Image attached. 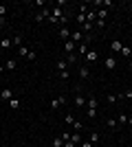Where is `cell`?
Segmentation results:
<instances>
[{"label":"cell","mask_w":132,"mask_h":147,"mask_svg":"<svg viewBox=\"0 0 132 147\" xmlns=\"http://www.w3.org/2000/svg\"><path fill=\"white\" fill-rule=\"evenodd\" d=\"M64 103H66V94H60V97L51 99V110H60Z\"/></svg>","instance_id":"7a4b0ae2"},{"label":"cell","mask_w":132,"mask_h":147,"mask_svg":"<svg viewBox=\"0 0 132 147\" xmlns=\"http://www.w3.org/2000/svg\"><path fill=\"white\" fill-rule=\"evenodd\" d=\"M97 103H99V99L95 97V94H90V97L86 99V108H95V110H97Z\"/></svg>","instance_id":"ba28073f"},{"label":"cell","mask_w":132,"mask_h":147,"mask_svg":"<svg viewBox=\"0 0 132 147\" xmlns=\"http://www.w3.org/2000/svg\"><path fill=\"white\" fill-rule=\"evenodd\" d=\"M0 18H7V7L0 5Z\"/></svg>","instance_id":"e575fe53"},{"label":"cell","mask_w":132,"mask_h":147,"mask_svg":"<svg viewBox=\"0 0 132 147\" xmlns=\"http://www.w3.org/2000/svg\"><path fill=\"white\" fill-rule=\"evenodd\" d=\"M57 77H60V79H62V81H66V79H68V77H70V73H68V70H62V73L57 75Z\"/></svg>","instance_id":"f546056e"},{"label":"cell","mask_w":132,"mask_h":147,"mask_svg":"<svg viewBox=\"0 0 132 147\" xmlns=\"http://www.w3.org/2000/svg\"><path fill=\"white\" fill-rule=\"evenodd\" d=\"M121 57H132V46H123V49H121Z\"/></svg>","instance_id":"e0dca14e"},{"label":"cell","mask_w":132,"mask_h":147,"mask_svg":"<svg viewBox=\"0 0 132 147\" xmlns=\"http://www.w3.org/2000/svg\"><path fill=\"white\" fill-rule=\"evenodd\" d=\"M75 105H77V108H84V105H86V97L77 94V97H75Z\"/></svg>","instance_id":"2e32d148"},{"label":"cell","mask_w":132,"mask_h":147,"mask_svg":"<svg viewBox=\"0 0 132 147\" xmlns=\"http://www.w3.org/2000/svg\"><path fill=\"white\" fill-rule=\"evenodd\" d=\"M73 123H75V117L68 112V114H66V125H73Z\"/></svg>","instance_id":"1f68e13d"},{"label":"cell","mask_w":132,"mask_h":147,"mask_svg":"<svg viewBox=\"0 0 132 147\" xmlns=\"http://www.w3.org/2000/svg\"><path fill=\"white\" fill-rule=\"evenodd\" d=\"M57 70H60V73H62V70H68V68H66V59H60V61H57Z\"/></svg>","instance_id":"4316f807"},{"label":"cell","mask_w":132,"mask_h":147,"mask_svg":"<svg viewBox=\"0 0 132 147\" xmlns=\"http://www.w3.org/2000/svg\"><path fill=\"white\" fill-rule=\"evenodd\" d=\"M82 127H84L82 121H75V123H73V129H82Z\"/></svg>","instance_id":"8d00e7d4"},{"label":"cell","mask_w":132,"mask_h":147,"mask_svg":"<svg viewBox=\"0 0 132 147\" xmlns=\"http://www.w3.org/2000/svg\"><path fill=\"white\" fill-rule=\"evenodd\" d=\"M117 123H128V114H119V121Z\"/></svg>","instance_id":"f35d334b"},{"label":"cell","mask_w":132,"mask_h":147,"mask_svg":"<svg viewBox=\"0 0 132 147\" xmlns=\"http://www.w3.org/2000/svg\"><path fill=\"white\" fill-rule=\"evenodd\" d=\"M95 26H97V29H99V31H104V29H106V20H97V22H95Z\"/></svg>","instance_id":"83f0119b"},{"label":"cell","mask_w":132,"mask_h":147,"mask_svg":"<svg viewBox=\"0 0 132 147\" xmlns=\"http://www.w3.org/2000/svg\"><path fill=\"white\" fill-rule=\"evenodd\" d=\"M13 42H11V37H0V51H7V49H11Z\"/></svg>","instance_id":"52a82bcc"},{"label":"cell","mask_w":132,"mask_h":147,"mask_svg":"<svg viewBox=\"0 0 132 147\" xmlns=\"http://www.w3.org/2000/svg\"><path fill=\"white\" fill-rule=\"evenodd\" d=\"M84 147H93V143H90V141H88V143H84Z\"/></svg>","instance_id":"60d3db41"},{"label":"cell","mask_w":132,"mask_h":147,"mask_svg":"<svg viewBox=\"0 0 132 147\" xmlns=\"http://www.w3.org/2000/svg\"><path fill=\"white\" fill-rule=\"evenodd\" d=\"M110 49H112V53H121L123 44H121V42H112V44H110Z\"/></svg>","instance_id":"ffe728a7"},{"label":"cell","mask_w":132,"mask_h":147,"mask_svg":"<svg viewBox=\"0 0 132 147\" xmlns=\"http://www.w3.org/2000/svg\"><path fill=\"white\" fill-rule=\"evenodd\" d=\"M106 101L108 103H117V94H106Z\"/></svg>","instance_id":"4dcf8cb0"},{"label":"cell","mask_w":132,"mask_h":147,"mask_svg":"<svg viewBox=\"0 0 132 147\" xmlns=\"http://www.w3.org/2000/svg\"><path fill=\"white\" fill-rule=\"evenodd\" d=\"M9 108H11V110H20V99L13 97L11 101H9Z\"/></svg>","instance_id":"9a60e30c"},{"label":"cell","mask_w":132,"mask_h":147,"mask_svg":"<svg viewBox=\"0 0 132 147\" xmlns=\"http://www.w3.org/2000/svg\"><path fill=\"white\" fill-rule=\"evenodd\" d=\"M106 125H108L110 129H114V127H117V119H112V117H110V119L106 121Z\"/></svg>","instance_id":"f1b7e54d"},{"label":"cell","mask_w":132,"mask_h":147,"mask_svg":"<svg viewBox=\"0 0 132 147\" xmlns=\"http://www.w3.org/2000/svg\"><path fill=\"white\" fill-rule=\"evenodd\" d=\"M128 125H132V117H128Z\"/></svg>","instance_id":"b9f144b4"},{"label":"cell","mask_w":132,"mask_h":147,"mask_svg":"<svg viewBox=\"0 0 132 147\" xmlns=\"http://www.w3.org/2000/svg\"><path fill=\"white\" fill-rule=\"evenodd\" d=\"M123 99H132V88H128L126 92H121L119 97H117V101H123Z\"/></svg>","instance_id":"5bb4252c"},{"label":"cell","mask_w":132,"mask_h":147,"mask_svg":"<svg viewBox=\"0 0 132 147\" xmlns=\"http://www.w3.org/2000/svg\"><path fill=\"white\" fill-rule=\"evenodd\" d=\"M11 42H13V46H18V49H20V46H22V33H16V35L11 37Z\"/></svg>","instance_id":"4fadbf2b"},{"label":"cell","mask_w":132,"mask_h":147,"mask_svg":"<svg viewBox=\"0 0 132 147\" xmlns=\"http://www.w3.org/2000/svg\"><path fill=\"white\" fill-rule=\"evenodd\" d=\"M108 18V9H99L97 11V20H106Z\"/></svg>","instance_id":"cb8c5ba5"},{"label":"cell","mask_w":132,"mask_h":147,"mask_svg":"<svg viewBox=\"0 0 132 147\" xmlns=\"http://www.w3.org/2000/svg\"><path fill=\"white\" fill-rule=\"evenodd\" d=\"M44 5H46L44 0H35V2H31V7H42V9H44Z\"/></svg>","instance_id":"836d02e7"},{"label":"cell","mask_w":132,"mask_h":147,"mask_svg":"<svg viewBox=\"0 0 132 147\" xmlns=\"http://www.w3.org/2000/svg\"><path fill=\"white\" fill-rule=\"evenodd\" d=\"M35 57H38V55H35V51H29V55H26V59H29V61H33Z\"/></svg>","instance_id":"d590c367"},{"label":"cell","mask_w":132,"mask_h":147,"mask_svg":"<svg viewBox=\"0 0 132 147\" xmlns=\"http://www.w3.org/2000/svg\"><path fill=\"white\" fill-rule=\"evenodd\" d=\"M66 61H68V64H77V61H79V55H77V53H70V55H66Z\"/></svg>","instance_id":"ac0fdd59"},{"label":"cell","mask_w":132,"mask_h":147,"mask_svg":"<svg viewBox=\"0 0 132 147\" xmlns=\"http://www.w3.org/2000/svg\"><path fill=\"white\" fill-rule=\"evenodd\" d=\"M51 147H64V141H62V136H57V138H53Z\"/></svg>","instance_id":"603a6c76"},{"label":"cell","mask_w":132,"mask_h":147,"mask_svg":"<svg viewBox=\"0 0 132 147\" xmlns=\"http://www.w3.org/2000/svg\"><path fill=\"white\" fill-rule=\"evenodd\" d=\"M104 66H106V70H114V68H117V57L108 55L106 59H104Z\"/></svg>","instance_id":"3957f363"},{"label":"cell","mask_w":132,"mask_h":147,"mask_svg":"<svg viewBox=\"0 0 132 147\" xmlns=\"http://www.w3.org/2000/svg\"><path fill=\"white\" fill-rule=\"evenodd\" d=\"M64 147H77V145H75L73 141H66V143H64Z\"/></svg>","instance_id":"ab89813d"},{"label":"cell","mask_w":132,"mask_h":147,"mask_svg":"<svg viewBox=\"0 0 132 147\" xmlns=\"http://www.w3.org/2000/svg\"><path fill=\"white\" fill-rule=\"evenodd\" d=\"M86 117L88 119H95V117H97V110H95V108H86Z\"/></svg>","instance_id":"484cf974"},{"label":"cell","mask_w":132,"mask_h":147,"mask_svg":"<svg viewBox=\"0 0 132 147\" xmlns=\"http://www.w3.org/2000/svg\"><path fill=\"white\" fill-rule=\"evenodd\" d=\"M75 22H77L79 26L86 24V16H84V13H77V16H75Z\"/></svg>","instance_id":"7402d4cb"},{"label":"cell","mask_w":132,"mask_h":147,"mask_svg":"<svg viewBox=\"0 0 132 147\" xmlns=\"http://www.w3.org/2000/svg\"><path fill=\"white\" fill-rule=\"evenodd\" d=\"M75 49H77V44L73 42V40H66V42H64V51H66V55L75 53Z\"/></svg>","instance_id":"5b68a950"},{"label":"cell","mask_w":132,"mask_h":147,"mask_svg":"<svg viewBox=\"0 0 132 147\" xmlns=\"http://www.w3.org/2000/svg\"><path fill=\"white\" fill-rule=\"evenodd\" d=\"M99 141H101V134H99V132H90V143L95 145V143H99Z\"/></svg>","instance_id":"44dd1931"},{"label":"cell","mask_w":132,"mask_h":147,"mask_svg":"<svg viewBox=\"0 0 132 147\" xmlns=\"http://www.w3.org/2000/svg\"><path fill=\"white\" fill-rule=\"evenodd\" d=\"M97 51H88L86 55H84V61H86V64H93V61H97Z\"/></svg>","instance_id":"8992f818"},{"label":"cell","mask_w":132,"mask_h":147,"mask_svg":"<svg viewBox=\"0 0 132 147\" xmlns=\"http://www.w3.org/2000/svg\"><path fill=\"white\" fill-rule=\"evenodd\" d=\"M79 77H82V79H88V77H90V68L88 66H79Z\"/></svg>","instance_id":"8fae6325"},{"label":"cell","mask_w":132,"mask_h":147,"mask_svg":"<svg viewBox=\"0 0 132 147\" xmlns=\"http://www.w3.org/2000/svg\"><path fill=\"white\" fill-rule=\"evenodd\" d=\"M70 33H73V31H70L68 26H62V29H60V37H62V40H70Z\"/></svg>","instance_id":"30bf717a"},{"label":"cell","mask_w":132,"mask_h":147,"mask_svg":"<svg viewBox=\"0 0 132 147\" xmlns=\"http://www.w3.org/2000/svg\"><path fill=\"white\" fill-rule=\"evenodd\" d=\"M49 16H51V7H44V9H40V11L35 13V18H33V20H35V22L40 24V22H44V20L49 18Z\"/></svg>","instance_id":"6da1fadb"},{"label":"cell","mask_w":132,"mask_h":147,"mask_svg":"<svg viewBox=\"0 0 132 147\" xmlns=\"http://www.w3.org/2000/svg\"><path fill=\"white\" fill-rule=\"evenodd\" d=\"M70 136H73L70 132H64V134H62V141H64V143H66V141H70Z\"/></svg>","instance_id":"74e56055"},{"label":"cell","mask_w":132,"mask_h":147,"mask_svg":"<svg viewBox=\"0 0 132 147\" xmlns=\"http://www.w3.org/2000/svg\"><path fill=\"white\" fill-rule=\"evenodd\" d=\"M16 66H18V61H16V59H7L5 61V68H7V70H13Z\"/></svg>","instance_id":"d6986e66"},{"label":"cell","mask_w":132,"mask_h":147,"mask_svg":"<svg viewBox=\"0 0 132 147\" xmlns=\"http://www.w3.org/2000/svg\"><path fill=\"white\" fill-rule=\"evenodd\" d=\"M70 40H73V42H82V40H84V33H82V31H75V33H70Z\"/></svg>","instance_id":"7c38bea8"},{"label":"cell","mask_w":132,"mask_h":147,"mask_svg":"<svg viewBox=\"0 0 132 147\" xmlns=\"http://www.w3.org/2000/svg\"><path fill=\"white\" fill-rule=\"evenodd\" d=\"M70 141H73V143H75V145H77V143H79V141H82V136H79V134H77V132H75V134H73V136H70Z\"/></svg>","instance_id":"d6a6232c"},{"label":"cell","mask_w":132,"mask_h":147,"mask_svg":"<svg viewBox=\"0 0 132 147\" xmlns=\"http://www.w3.org/2000/svg\"><path fill=\"white\" fill-rule=\"evenodd\" d=\"M88 51H90V49H88V44L86 42H82V44H77V55H86V53H88Z\"/></svg>","instance_id":"9c48e42d"},{"label":"cell","mask_w":132,"mask_h":147,"mask_svg":"<svg viewBox=\"0 0 132 147\" xmlns=\"http://www.w3.org/2000/svg\"><path fill=\"white\" fill-rule=\"evenodd\" d=\"M18 55H20V57H26V55H29V49H26L24 44H22V46L18 49Z\"/></svg>","instance_id":"d4e9b609"},{"label":"cell","mask_w":132,"mask_h":147,"mask_svg":"<svg viewBox=\"0 0 132 147\" xmlns=\"http://www.w3.org/2000/svg\"><path fill=\"white\" fill-rule=\"evenodd\" d=\"M0 99H5L7 103H9V101L13 99V90L11 88H2V90H0Z\"/></svg>","instance_id":"277c9868"}]
</instances>
